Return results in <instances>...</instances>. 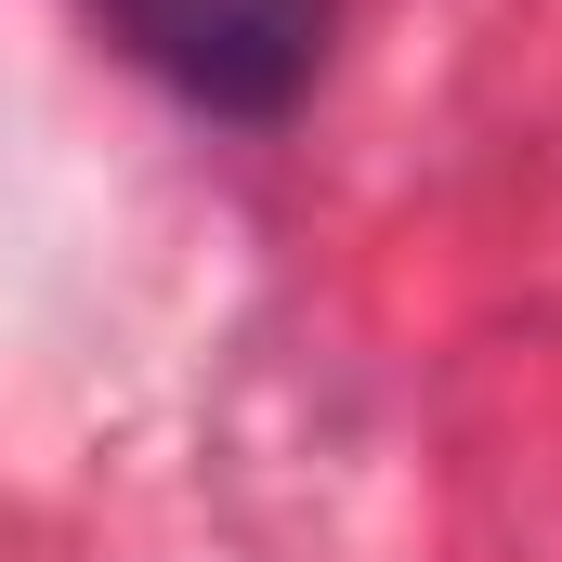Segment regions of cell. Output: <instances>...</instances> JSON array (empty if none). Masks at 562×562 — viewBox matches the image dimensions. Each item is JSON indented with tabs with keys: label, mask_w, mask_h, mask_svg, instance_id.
<instances>
[{
	"label": "cell",
	"mask_w": 562,
	"mask_h": 562,
	"mask_svg": "<svg viewBox=\"0 0 562 562\" xmlns=\"http://www.w3.org/2000/svg\"><path fill=\"white\" fill-rule=\"evenodd\" d=\"M105 13L183 105L249 119V132L301 105V79L327 53V0H105Z\"/></svg>",
	"instance_id": "obj_1"
}]
</instances>
